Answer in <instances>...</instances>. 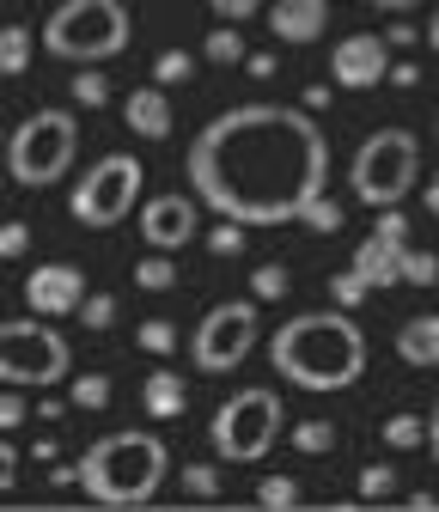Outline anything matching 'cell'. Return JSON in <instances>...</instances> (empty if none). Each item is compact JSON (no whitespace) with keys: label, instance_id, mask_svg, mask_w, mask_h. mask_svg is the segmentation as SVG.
Returning <instances> with one entry per match:
<instances>
[{"label":"cell","instance_id":"obj_21","mask_svg":"<svg viewBox=\"0 0 439 512\" xmlns=\"http://www.w3.org/2000/svg\"><path fill=\"white\" fill-rule=\"evenodd\" d=\"M196 74V55L190 49H159L153 55V86H183Z\"/></svg>","mask_w":439,"mask_h":512},{"label":"cell","instance_id":"obj_14","mask_svg":"<svg viewBox=\"0 0 439 512\" xmlns=\"http://www.w3.org/2000/svg\"><path fill=\"white\" fill-rule=\"evenodd\" d=\"M403 250H409V238H391V232H366L360 238V250H354V275L379 293V287H403Z\"/></svg>","mask_w":439,"mask_h":512},{"label":"cell","instance_id":"obj_48","mask_svg":"<svg viewBox=\"0 0 439 512\" xmlns=\"http://www.w3.org/2000/svg\"><path fill=\"white\" fill-rule=\"evenodd\" d=\"M427 43H433V49H439V13H433V25H427Z\"/></svg>","mask_w":439,"mask_h":512},{"label":"cell","instance_id":"obj_4","mask_svg":"<svg viewBox=\"0 0 439 512\" xmlns=\"http://www.w3.org/2000/svg\"><path fill=\"white\" fill-rule=\"evenodd\" d=\"M135 37L129 7L122 0H61L43 19V49L55 61H110Z\"/></svg>","mask_w":439,"mask_h":512},{"label":"cell","instance_id":"obj_8","mask_svg":"<svg viewBox=\"0 0 439 512\" xmlns=\"http://www.w3.org/2000/svg\"><path fill=\"white\" fill-rule=\"evenodd\" d=\"M281 427H287L281 397L269 391V384H250V391H238L232 403H220L208 439H214V452H220L226 464H257L269 445L281 439Z\"/></svg>","mask_w":439,"mask_h":512},{"label":"cell","instance_id":"obj_39","mask_svg":"<svg viewBox=\"0 0 439 512\" xmlns=\"http://www.w3.org/2000/svg\"><path fill=\"white\" fill-rule=\"evenodd\" d=\"M25 409H31L25 397H13V391H0V433H13V427L25 421Z\"/></svg>","mask_w":439,"mask_h":512},{"label":"cell","instance_id":"obj_33","mask_svg":"<svg viewBox=\"0 0 439 512\" xmlns=\"http://www.w3.org/2000/svg\"><path fill=\"white\" fill-rule=\"evenodd\" d=\"M354 488H360V500H385V494L397 488V470H391V464H366Z\"/></svg>","mask_w":439,"mask_h":512},{"label":"cell","instance_id":"obj_40","mask_svg":"<svg viewBox=\"0 0 439 512\" xmlns=\"http://www.w3.org/2000/svg\"><path fill=\"white\" fill-rule=\"evenodd\" d=\"M13 482H19V452H13L7 439H0V494H7Z\"/></svg>","mask_w":439,"mask_h":512},{"label":"cell","instance_id":"obj_11","mask_svg":"<svg viewBox=\"0 0 439 512\" xmlns=\"http://www.w3.org/2000/svg\"><path fill=\"white\" fill-rule=\"evenodd\" d=\"M202 232V202L196 196H153V202H141V238L153 244V250H183Z\"/></svg>","mask_w":439,"mask_h":512},{"label":"cell","instance_id":"obj_2","mask_svg":"<svg viewBox=\"0 0 439 512\" xmlns=\"http://www.w3.org/2000/svg\"><path fill=\"white\" fill-rule=\"evenodd\" d=\"M269 360L299 391H348L366 372V330L336 305V311H299L269 336Z\"/></svg>","mask_w":439,"mask_h":512},{"label":"cell","instance_id":"obj_45","mask_svg":"<svg viewBox=\"0 0 439 512\" xmlns=\"http://www.w3.org/2000/svg\"><path fill=\"white\" fill-rule=\"evenodd\" d=\"M427 214H433V220H439V171H433V177H427Z\"/></svg>","mask_w":439,"mask_h":512},{"label":"cell","instance_id":"obj_30","mask_svg":"<svg viewBox=\"0 0 439 512\" xmlns=\"http://www.w3.org/2000/svg\"><path fill=\"white\" fill-rule=\"evenodd\" d=\"M74 104H86V110L110 104V80H104L98 68H80V74H74Z\"/></svg>","mask_w":439,"mask_h":512},{"label":"cell","instance_id":"obj_36","mask_svg":"<svg viewBox=\"0 0 439 512\" xmlns=\"http://www.w3.org/2000/svg\"><path fill=\"white\" fill-rule=\"evenodd\" d=\"M366 293H372V287H366V281H360V275H354V269H342V275H336V281H330V299H336V305H342V311H354V305H360V299H366Z\"/></svg>","mask_w":439,"mask_h":512},{"label":"cell","instance_id":"obj_6","mask_svg":"<svg viewBox=\"0 0 439 512\" xmlns=\"http://www.w3.org/2000/svg\"><path fill=\"white\" fill-rule=\"evenodd\" d=\"M421 177V141L409 128H379V135H366L354 165H348V189L366 202V208H391L403 202Z\"/></svg>","mask_w":439,"mask_h":512},{"label":"cell","instance_id":"obj_49","mask_svg":"<svg viewBox=\"0 0 439 512\" xmlns=\"http://www.w3.org/2000/svg\"><path fill=\"white\" fill-rule=\"evenodd\" d=\"M0 159H7V128H0Z\"/></svg>","mask_w":439,"mask_h":512},{"label":"cell","instance_id":"obj_35","mask_svg":"<svg viewBox=\"0 0 439 512\" xmlns=\"http://www.w3.org/2000/svg\"><path fill=\"white\" fill-rule=\"evenodd\" d=\"M244 232H250V226H238V220H220V226L208 232V250H214V256H238V250H244Z\"/></svg>","mask_w":439,"mask_h":512},{"label":"cell","instance_id":"obj_29","mask_svg":"<svg viewBox=\"0 0 439 512\" xmlns=\"http://www.w3.org/2000/svg\"><path fill=\"white\" fill-rule=\"evenodd\" d=\"M74 317H80L86 330H110V324H116V299H110V293H86Z\"/></svg>","mask_w":439,"mask_h":512},{"label":"cell","instance_id":"obj_32","mask_svg":"<svg viewBox=\"0 0 439 512\" xmlns=\"http://www.w3.org/2000/svg\"><path fill=\"white\" fill-rule=\"evenodd\" d=\"M177 482H183V494H190V500H214V494H220V470H214V464H190Z\"/></svg>","mask_w":439,"mask_h":512},{"label":"cell","instance_id":"obj_13","mask_svg":"<svg viewBox=\"0 0 439 512\" xmlns=\"http://www.w3.org/2000/svg\"><path fill=\"white\" fill-rule=\"evenodd\" d=\"M80 299H86V275L74 263H37L25 281V305L37 317H74Z\"/></svg>","mask_w":439,"mask_h":512},{"label":"cell","instance_id":"obj_16","mask_svg":"<svg viewBox=\"0 0 439 512\" xmlns=\"http://www.w3.org/2000/svg\"><path fill=\"white\" fill-rule=\"evenodd\" d=\"M122 122H129L141 141H165L171 135V98H165V86H135L129 98H122Z\"/></svg>","mask_w":439,"mask_h":512},{"label":"cell","instance_id":"obj_25","mask_svg":"<svg viewBox=\"0 0 439 512\" xmlns=\"http://www.w3.org/2000/svg\"><path fill=\"white\" fill-rule=\"evenodd\" d=\"M257 506H269V512L299 506V482H293V476H263V482H257Z\"/></svg>","mask_w":439,"mask_h":512},{"label":"cell","instance_id":"obj_41","mask_svg":"<svg viewBox=\"0 0 439 512\" xmlns=\"http://www.w3.org/2000/svg\"><path fill=\"white\" fill-rule=\"evenodd\" d=\"M391 86H403V92H415L421 86V68H415V61H391V74H385Z\"/></svg>","mask_w":439,"mask_h":512},{"label":"cell","instance_id":"obj_47","mask_svg":"<svg viewBox=\"0 0 439 512\" xmlns=\"http://www.w3.org/2000/svg\"><path fill=\"white\" fill-rule=\"evenodd\" d=\"M372 7H379V13H409L415 0H372Z\"/></svg>","mask_w":439,"mask_h":512},{"label":"cell","instance_id":"obj_15","mask_svg":"<svg viewBox=\"0 0 439 512\" xmlns=\"http://www.w3.org/2000/svg\"><path fill=\"white\" fill-rule=\"evenodd\" d=\"M269 31L281 43H318L330 31V0H275V7H269Z\"/></svg>","mask_w":439,"mask_h":512},{"label":"cell","instance_id":"obj_38","mask_svg":"<svg viewBox=\"0 0 439 512\" xmlns=\"http://www.w3.org/2000/svg\"><path fill=\"white\" fill-rule=\"evenodd\" d=\"M208 7H214L226 25H238V19H250V13H263V0H208Z\"/></svg>","mask_w":439,"mask_h":512},{"label":"cell","instance_id":"obj_28","mask_svg":"<svg viewBox=\"0 0 439 512\" xmlns=\"http://www.w3.org/2000/svg\"><path fill=\"white\" fill-rule=\"evenodd\" d=\"M427 439V421H415V415H391L385 421V445L391 452H409V445H421Z\"/></svg>","mask_w":439,"mask_h":512},{"label":"cell","instance_id":"obj_10","mask_svg":"<svg viewBox=\"0 0 439 512\" xmlns=\"http://www.w3.org/2000/svg\"><path fill=\"white\" fill-rule=\"evenodd\" d=\"M257 336H263L257 305H250V299H226V305H214L202 324H196V336H190V360H196V372H208V378L238 372L244 354L257 348Z\"/></svg>","mask_w":439,"mask_h":512},{"label":"cell","instance_id":"obj_27","mask_svg":"<svg viewBox=\"0 0 439 512\" xmlns=\"http://www.w3.org/2000/svg\"><path fill=\"white\" fill-rule=\"evenodd\" d=\"M287 287H293V275H287L281 263H263L257 275H250V293H257V299H269V305H275V299H287Z\"/></svg>","mask_w":439,"mask_h":512},{"label":"cell","instance_id":"obj_19","mask_svg":"<svg viewBox=\"0 0 439 512\" xmlns=\"http://www.w3.org/2000/svg\"><path fill=\"white\" fill-rule=\"evenodd\" d=\"M31 55H37V37L25 25H0V74H25L31 68Z\"/></svg>","mask_w":439,"mask_h":512},{"label":"cell","instance_id":"obj_5","mask_svg":"<svg viewBox=\"0 0 439 512\" xmlns=\"http://www.w3.org/2000/svg\"><path fill=\"white\" fill-rule=\"evenodd\" d=\"M80 153V122L74 110H31L13 135H7V177L25 189H49L68 177Z\"/></svg>","mask_w":439,"mask_h":512},{"label":"cell","instance_id":"obj_9","mask_svg":"<svg viewBox=\"0 0 439 512\" xmlns=\"http://www.w3.org/2000/svg\"><path fill=\"white\" fill-rule=\"evenodd\" d=\"M141 159L135 153H104L80 183H74V202H68V214L80 220V226H92V232H110V226H122V214L129 208H141Z\"/></svg>","mask_w":439,"mask_h":512},{"label":"cell","instance_id":"obj_1","mask_svg":"<svg viewBox=\"0 0 439 512\" xmlns=\"http://www.w3.org/2000/svg\"><path fill=\"white\" fill-rule=\"evenodd\" d=\"M190 196L238 226H287L330 183V141L305 104H232L190 141Z\"/></svg>","mask_w":439,"mask_h":512},{"label":"cell","instance_id":"obj_37","mask_svg":"<svg viewBox=\"0 0 439 512\" xmlns=\"http://www.w3.org/2000/svg\"><path fill=\"white\" fill-rule=\"evenodd\" d=\"M25 250H31V226L25 220H7V226H0V256L13 263V256H25Z\"/></svg>","mask_w":439,"mask_h":512},{"label":"cell","instance_id":"obj_43","mask_svg":"<svg viewBox=\"0 0 439 512\" xmlns=\"http://www.w3.org/2000/svg\"><path fill=\"white\" fill-rule=\"evenodd\" d=\"M299 104H305V110H324V104H330V86H318V80H311V86H305V98H299Z\"/></svg>","mask_w":439,"mask_h":512},{"label":"cell","instance_id":"obj_7","mask_svg":"<svg viewBox=\"0 0 439 512\" xmlns=\"http://www.w3.org/2000/svg\"><path fill=\"white\" fill-rule=\"evenodd\" d=\"M68 366H74L68 336L49 317H13V324H0V384H13V391H49V384L68 378Z\"/></svg>","mask_w":439,"mask_h":512},{"label":"cell","instance_id":"obj_12","mask_svg":"<svg viewBox=\"0 0 439 512\" xmlns=\"http://www.w3.org/2000/svg\"><path fill=\"white\" fill-rule=\"evenodd\" d=\"M385 74H391V43H385V37L354 31V37H342V43H336V55H330V80H336V86H348V92L379 86Z\"/></svg>","mask_w":439,"mask_h":512},{"label":"cell","instance_id":"obj_18","mask_svg":"<svg viewBox=\"0 0 439 512\" xmlns=\"http://www.w3.org/2000/svg\"><path fill=\"white\" fill-rule=\"evenodd\" d=\"M141 403H147L153 421H177L183 409H190V391H183V378H177L171 366H153L147 384H141Z\"/></svg>","mask_w":439,"mask_h":512},{"label":"cell","instance_id":"obj_23","mask_svg":"<svg viewBox=\"0 0 439 512\" xmlns=\"http://www.w3.org/2000/svg\"><path fill=\"white\" fill-rule=\"evenodd\" d=\"M330 445H336V427L330 421H299L293 427V452H305V458H324Z\"/></svg>","mask_w":439,"mask_h":512},{"label":"cell","instance_id":"obj_46","mask_svg":"<svg viewBox=\"0 0 439 512\" xmlns=\"http://www.w3.org/2000/svg\"><path fill=\"white\" fill-rule=\"evenodd\" d=\"M427 445H433V464H439V403H433V421H427Z\"/></svg>","mask_w":439,"mask_h":512},{"label":"cell","instance_id":"obj_17","mask_svg":"<svg viewBox=\"0 0 439 512\" xmlns=\"http://www.w3.org/2000/svg\"><path fill=\"white\" fill-rule=\"evenodd\" d=\"M397 360L403 366H439V311H421V317H409V324L397 330Z\"/></svg>","mask_w":439,"mask_h":512},{"label":"cell","instance_id":"obj_42","mask_svg":"<svg viewBox=\"0 0 439 512\" xmlns=\"http://www.w3.org/2000/svg\"><path fill=\"white\" fill-rule=\"evenodd\" d=\"M244 68H250V80H275V68H281V61L263 49V55H244Z\"/></svg>","mask_w":439,"mask_h":512},{"label":"cell","instance_id":"obj_34","mask_svg":"<svg viewBox=\"0 0 439 512\" xmlns=\"http://www.w3.org/2000/svg\"><path fill=\"white\" fill-rule=\"evenodd\" d=\"M141 348H147V354H177V324L147 317V324H141Z\"/></svg>","mask_w":439,"mask_h":512},{"label":"cell","instance_id":"obj_26","mask_svg":"<svg viewBox=\"0 0 439 512\" xmlns=\"http://www.w3.org/2000/svg\"><path fill=\"white\" fill-rule=\"evenodd\" d=\"M299 220H305V226H311V232H342V220H348V208H336V202H330V196H311V202H305V214H299Z\"/></svg>","mask_w":439,"mask_h":512},{"label":"cell","instance_id":"obj_3","mask_svg":"<svg viewBox=\"0 0 439 512\" xmlns=\"http://www.w3.org/2000/svg\"><path fill=\"white\" fill-rule=\"evenodd\" d=\"M165 470H171L165 439L141 433V427H122V433H104L86 445V458L74 464V482L98 506H147L165 488Z\"/></svg>","mask_w":439,"mask_h":512},{"label":"cell","instance_id":"obj_20","mask_svg":"<svg viewBox=\"0 0 439 512\" xmlns=\"http://www.w3.org/2000/svg\"><path fill=\"white\" fill-rule=\"evenodd\" d=\"M135 281H141L147 293L177 287V250H153V256H141V263H135Z\"/></svg>","mask_w":439,"mask_h":512},{"label":"cell","instance_id":"obj_31","mask_svg":"<svg viewBox=\"0 0 439 512\" xmlns=\"http://www.w3.org/2000/svg\"><path fill=\"white\" fill-rule=\"evenodd\" d=\"M403 281H415V287H433V281H439V256L409 244V250H403Z\"/></svg>","mask_w":439,"mask_h":512},{"label":"cell","instance_id":"obj_24","mask_svg":"<svg viewBox=\"0 0 439 512\" xmlns=\"http://www.w3.org/2000/svg\"><path fill=\"white\" fill-rule=\"evenodd\" d=\"M110 391H116L110 372H80V378H74V409H104Z\"/></svg>","mask_w":439,"mask_h":512},{"label":"cell","instance_id":"obj_44","mask_svg":"<svg viewBox=\"0 0 439 512\" xmlns=\"http://www.w3.org/2000/svg\"><path fill=\"white\" fill-rule=\"evenodd\" d=\"M55 452H61L55 439H37V445H31V458H37V464H55Z\"/></svg>","mask_w":439,"mask_h":512},{"label":"cell","instance_id":"obj_22","mask_svg":"<svg viewBox=\"0 0 439 512\" xmlns=\"http://www.w3.org/2000/svg\"><path fill=\"white\" fill-rule=\"evenodd\" d=\"M202 55H208V61H220V68H232V61H244L250 49H244L238 25H214V31H208V43H202Z\"/></svg>","mask_w":439,"mask_h":512}]
</instances>
